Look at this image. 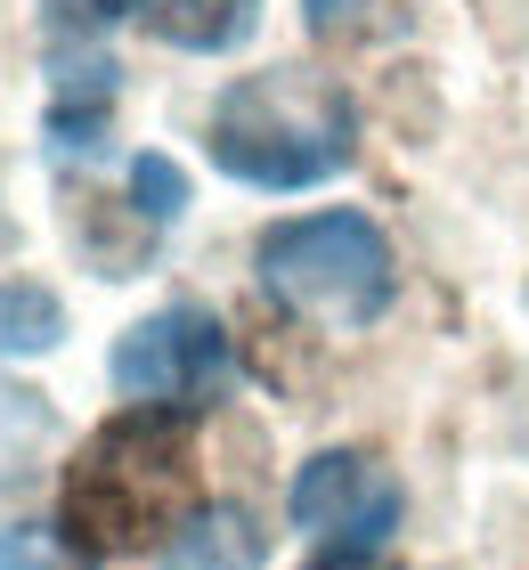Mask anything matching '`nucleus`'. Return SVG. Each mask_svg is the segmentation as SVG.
<instances>
[{
  "label": "nucleus",
  "mask_w": 529,
  "mask_h": 570,
  "mask_svg": "<svg viewBox=\"0 0 529 570\" xmlns=\"http://www.w3.org/2000/svg\"><path fill=\"white\" fill-rule=\"evenodd\" d=\"M196 513V424L179 407H130L66 464L58 530L74 554L172 547Z\"/></svg>",
  "instance_id": "1"
},
{
  "label": "nucleus",
  "mask_w": 529,
  "mask_h": 570,
  "mask_svg": "<svg viewBox=\"0 0 529 570\" xmlns=\"http://www.w3.org/2000/svg\"><path fill=\"white\" fill-rule=\"evenodd\" d=\"M359 155L351 90L310 66H261L212 98V164L245 188H317Z\"/></svg>",
  "instance_id": "2"
},
{
  "label": "nucleus",
  "mask_w": 529,
  "mask_h": 570,
  "mask_svg": "<svg viewBox=\"0 0 529 570\" xmlns=\"http://www.w3.org/2000/svg\"><path fill=\"white\" fill-rule=\"evenodd\" d=\"M261 285L270 302H285L294 318H317L334 334H359L375 326L391 294H400V269H391V245L366 213H302V220H277L261 237Z\"/></svg>",
  "instance_id": "3"
},
{
  "label": "nucleus",
  "mask_w": 529,
  "mask_h": 570,
  "mask_svg": "<svg viewBox=\"0 0 529 570\" xmlns=\"http://www.w3.org/2000/svg\"><path fill=\"white\" fill-rule=\"evenodd\" d=\"M228 375H236L228 326L196 302L155 309V318H139L115 343V392L139 400V407H179L188 416V407H212L228 392Z\"/></svg>",
  "instance_id": "4"
},
{
  "label": "nucleus",
  "mask_w": 529,
  "mask_h": 570,
  "mask_svg": "<svg viewBox=\"0 0 529 570\" xmlns=\"http://www.w3.org/2000/svg\"><path fill=\"white\" fill-rule=\"evenodd\" d=\"M285 513L317 554H383L400 530V481L366 449H317L285 489Z\"/></svg>",
  "instance_id": "5"
},
{
  "label": "nucleus",
  "mask_w": 529,
  "mask_h": 570,
  "mask_svg": "<svg viewBox=\"0 0 529 570\" xmlns=\"http://www.w3.org/2000/svg\"><path fill=\"white\" fill-rule=\"evenodd\" d=\"M130 17L147 24L155 41L196 49V58H221L261 24V0H130Z\"/></svg>",
  "instance_id": "6"
},
{
  "label": "nucleus",
  "mask_w": 529,
  "mask_h": 570,
  "mask_svg": "<svg viewBox=\"0 0 529 570\" xmlns=\"http://www.w3.org/2000/svg\"><path fill=\"white\" fill-rule=\"evenodd\" d=\"M106 107H115V66L58 58V82H49V139H58V155H90L106 131Z\"/></svg>",
  "instance_id": "7"
},
{
  "label": "nucleus",
  "mask_w": 529,
  "mask_h": 570,
  "mask_svg": "<svg viewBox=\"0 0 529 570\" xmlns=\"http://www.w3.org/2000/svg\"><path fill=\"white\" fill-rule=\"evenodd\" d=\"M164 570H261V530L245 505H204L164 547Z\"/></svg>",
  "instance_id": "8"
},
{
  "label": "nucleus",
  "mask_w": 529,
  "mask_h": 570,
  "mask_svg": "<svg viewBox=\"0 0 529 570\" xmlns=\"http://www.w3.org/2000/svg\"><path fill=\"white\" fill-rule=\"evenodd\" d=\"M49 440H58V416H49V400L0 375V489L33 481V473H41V456H49Z\"/></svg>",
  "instance_id": "9"
},
{
  "label": "nucleus",
  "mask_w": 529,
  "mask_h": 570,
  "mask_svg": "<svg viewBox=\"0 0 529 570\" xmlns=\"http://www.w3.org/2000/svg\"><path fill=\"white\" fill-rule=\"evenodd\" d=\"M66 343V302L49 285H0V358H33Z\"/></svg>",
  "instance_id": "10"
},
{
  "label": "nucleus",
  "mask_w": 529,
  "mask_h": 570,
  "mask_svg": "<svg viewBox=\"0 0 529 570\" xmlns=\"http://www.w3.org/2000/svg\"><path fill=\"white\" fill-rule=\"evenodd\" d=\"M130 196H139V220L172 228L188 213V171H179L172 155H139V164H130Z\"/></svg>",
  "instance_id": "11"
},
{
  "label": "nucleus",
  "mask_w": 529,
  "mask_h": 570,
  "mask_svg": "<svg viewBox=\"0 0 529 570\" xmlns=\"http://www.w3.org/2000/svg\"><path fill=\"white\" fill-rule=\"evenodd\" d=\"M0 570H82V554H74L58 530L17 522V530H0Z\"/></svg>",
  "instance_id": "12"
},
{
  "label": "nucleus",
  "mask_w": 529,
  "mask_h": 570,
  "mask_svg": "<svg viewBox=\"0 0 529 570\" xmlns=\"http://www.w3.org/2000/svg\"><path fill=\"white\" fill-rule=\"evenodd\" d=\"M130 9V0H41V17H49V33H66V41H90V33H106Z\"/></svg>",
  "instance_id": "13"
},
{
  "label": "nucleus",
  "mask_w": 529,
  "mask_h": 570,
  "mask_svg": "<svg viewBox=\"0 0 529 570\" xmlns=\"http://www.w3.org/2000/svg\"><path fill=\"white\" fill-rule=\"evenodd\" d=\"M317 570H383V554H317Z\"/></svg>",
  "instance_id": "14"
}]
</instances>
